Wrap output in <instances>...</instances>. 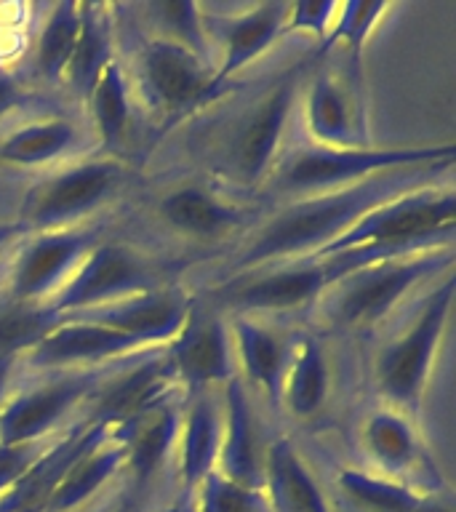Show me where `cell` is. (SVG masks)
I'll use <instances>...</instances> for the list:
<instances>
[{
  "label": "cell",
  "mask_w": 456,
  "mask_h": 512,
  "mask_svg": "<svg viewBox=\"0 0 456 512\" xmlns=\"http://www.w3.org/2000/svg\"><path fill=\"white\" fill-rule=\"evenodd\" d=\"M422 174V168L390 171V174H379L371 182L350 187V190L294 206L291 211L278 216L267 230H262V235L248 246L246 254L240 256V267H254V264L299 254V251L318 254L320 248L350 230L352 224L363 219L368 211L384 206L398 192H406Z\"/></svg>",
  "instance_id": "obj_1"
},
{
  "label": "cell",
  "mask_w": 456,
  "mask_h": 512,
  "mask_svg": "<svg viewBox=\"0 0 456 512\" xmlns=\"http://www.w3.org/2000/svg\"><path fill=\"white\" fill-rule=\"evenodd\" d=\"M454 216V192L400 195L392 206L368 211L350 230L320 248L318 256L328 259L334 278H350V272H360L374 259L403 254L408 248L424 246L438 238H451Z\"/></svg>",
  "instance_id": "obj_2"
},
{
  "label": "cell",
  "mask_w": 456,
  "mask_h": 512,
  "mask_svg": "<svg viewBox=\"0 0 456 512\" xmlns=\"http://www.w3.org/2000/svg\"><path fill=\"white\" fill-rule=\"evenodd\" d=\"M456 147H374V150H358V147H331V150H312L296 158L286 171V184L296 190H318L331 184L352 182L363 176L390 174V171H406V168L427 166H451Z\"/></svg>",
  "instance_id": "obj_3"
},
{
  "label": "cell",
  "mask_w": 456,
  "mask_h": 512,
  "mask_svg": "<svg viewBox=\"0 0 456 512\" xmlns=\"http://www.w3.org/2000/svg\"><path fill=\"white\" fill-rule=\"evenodd\" d=\"M454 278L430 296L416 326L408 331L398 344H392L379 360V387L395 403H416L422 392L427 374H430L432 355L438 350L440 336L448 323V312L454 302Z\"/></svg>",
  "instance_id": "obj_4"
},
{
  "label": "cell",
  "mask_w": 456,
  "mask_h": 512,
  "mask_svg": "<svg viewBox=\"0 0 456 512\" xmlns=\"http://www.w3.org/2000/svg\"><path fill=\"white\" fill-rule=\"evenodd\" d=\"M440 262L435 256H416L398 264H384L352 280L342 299L336 302V320L344 326H368L390 310L416 280L435 272Z\"/></svg>",
  "instance_id": "obj_5"
},
{
  "label": "cell",
  "mask_w": 456,
  "mask_h": 512,
  "mask_svg": "<svg viewBox=\"0 0 456 512\" xmlns=\"http://www.w3.org/2000/svg\"><path fill=\"white\" fill-rule=\"evenodd\" d=\"M144 286H147V275L139 262H134L123 248L99 246L88 256L83 270L72 278L70 286L64 288L51 310H80V307L104 302L128 291H142Z\"/></svg>",
  "instance_id": "obj_6"
},
{
  "label": "cell",
  "mask_w": 456,
  "mask_h": 512,
  "mask_svg": "<svg viewBox=\"0 0 456 512\" xmlns=\"http://www.w3.org/2000/svg\"><path fill=\"white\" fill-rule=\"evenodd\" d=\"M115 179H118V168L110 163H88L56 176L32 200V222L54 224L83 214L110 192Z\"/></svg>",
  "instance_id": "obj_7"
},
{
  "label": "cell",
  "mask_w": 456,
  "mask_h": 512,
  "mask_svg": "<svg viewBox=\"0 0 456 512\" xmlns=\"http://www.w3.org/2000/svg\"><path fill=\"white\" fill-rule=\"evenodd\" d=\"M291 99H294V83L286 80L246 120V126H243V131L235 139V147H232V163H235V171L240 174V179L254 182L264 174V168L275 155L283 126H286Z\"/></svg>",
  "instance_id": "obj_8"
},
{
  "label": "cell",
  "mask_w": 456,
  "mask_h": 512,
  "mask_svg": "<svg viewBox=\"0 0 456 512\" xmlns=\"http://www.w3.org/2000/svg\"><path fill=\"white\" fill-rule=\"evenodd\" d=\"M147 86L158 102L166 107H187L198 102L200 96L211 88V80L203 72V64L190 48L182 43H155L144 59Z\"/></svg>",
  "instance_id": "obj_9"
},
{
  "label": "cell",
  "mask_w": 456,
  "mask_h": 512,
  "mask_svg": "<svg viewBox=\"0 0 456 512\" xmlns=\"http://www.w3.org/2000/svg\"><path fill=\"white\" fill-rule=\"evenodd\" d=\"M134 344H142L136 336L118 331L96 318L91 323H70L54 331H46L35 344L32 358L38 366L56 363H78V360H99L115 352H123Z\"/></svg>",
  "instance_id": "obj_10"
},
{
  "label": "cell",
  "mask_w": 456,
  "mask_h": 512,
  "mask_svg": "<svg viewBox=\"0 0 456 512\" xmlns=\"http://www.w3.org/2000/svg\"><path fill=\"white\" fill-rule=\"evenodd\" d=\"M86 390V379H70L19 398L0 419V446H24L43 435L67 408L86 395Z\"/></svg>",
  "instance_id": "obj_11"
},
{
  "label": "cell",
  "mask_w": 456,
  "mask_h": 512,
  "mask_svg": "<svg viewBox=\"0 0 456 512\" xmlns=\"http://www.w3.org/2000/svg\"><path fill=\"white\" fill-rule=\"evenodd\" d=\"M328 280H334L328 262L294 267V270L275 272V275L235 288L230 291V302L238 307H251V310H288L312 299Z\"/></svg>",
  "instance_id": "obj_12"
},
{
  "label": "cell",
  "mask_w": 456,
  "mask_h": 512,
  "mask_svg": "<svg viewBox=\"0 0 456 512\" xmlns=\"http://www.w3.org/2000/svg\"><path fill=\"white\" fill-rule=\"evenodd\" d=\"M88 243H91L88 235H54V238L48 235L32 243L16 267L14 294L19 299L46 294L48 288L59 283L64 272L83 256Z\"/></svg>",
  "instance_id": "obj_13"
},
{
  "label": "cell",
  "mask_w": 456,
  "mask_h": 512,
  "mask_svg": "<svg viewBox=\"0 0 456 512\" xmlns=\"http://www.w3.org/2000/svg\"><path fill=\"white\" fill-rule=\"evenodd\" d=\"M176 368L192 384L222 382L230 374L227 342L216 320H192L176 342Z\"/></svg>",
  "instance_id": "obj_14"
},
{
  "label": "cell",
  "mask_w": 456,
  "mask_h": 512,
  "mask_svg": "<svg viewBox=\"0 0 456 512\" xmlns=\"http://www.w3.org/2000/svg\"><path fill=\"white\" fill-rule=\"evenodd\" d=\"M171 382L168 363H147L118 382L99 403V416L104 422H128L142 416L147 408H155Z\"/></svg>",
  "instance_id": "obj_15"
},
{
  "label": "cell",
  "mask_w": 456,
  "mask_h": 512,
  "mask_svg": "<svg viewBox=\"0 0 456 512\" xmlns=\"http://www.w3.org/2000/svg\"><path fill=\"white\" fill-rule=\"evenodd\" d=\"M286 14V6L267 3V6L254 8L251 14L240 16L232 24H227V54H224V67L219 72V78H227V75L246 67L251 59L262 54L280 32V24H283Z\"/></svg>",
  "instance_id": "obj_16"
},
{
  "label": "cell",
  "mask_w": 456,
  "mask_h": 512,
  "mask_svg": "<svg viewBox=\"0 0 456 512\" xmlns=\"http://www.w3.org/2000/svg\"><path fill=\"white\" fill-rule=\"evenodd\" d=\"M270 483L275 499L286 512H326V502L315 480L286 440L275 443L270 451Z\"/></svg>",
  "instance_id": "obj_17"
},
{
  "label": "cell",
  "mask_w": 456,
  "mask_h": 512,
  "mask_svg": "<svg viewBox=\"0 0 456 512\" xmlns=\"http://www.w3.org/2000/svg\"><path fill=\"white\" fill-rule=\"evenodd\" d=\"M99 320L136 336L139 342H152V339L176 334V328L182 326L184 312L179 302L158 296V299H136L131 304H123L118 310L99 315Z\"/></svg>",
  "instance_id": "obj_18"
},
{
  "label": "cell",
  "mask_w": 456,
  "mask_h": 512,
  "mask_svg": "<svg viewBox=\"0 0 456 512\" xmlns=\"http://www.w3.org/2000/svg\"><path fill=\"white\" fill-rule=\"evenodd\" d=\"M222 462L227 470V480L248 488L256 480V451L254 432H251V414L246 398L238 384L227 390V438L222 446Z\"/></svg>",
  "instance_id": "obj_19"
},
{
  "label": "cell",
  "mask_w": 456,
  "mask_h": 512,
  "mask_svg": "<svg viewBox=\"0 0 456 512\" xmlns=\"http://www.w3.org/2000/svg\"><path fill=\"white\" fill-rule=\"evenodd\" d=\"M123 459V451L118 448H102L96 454H83L62 472V478L56 480L48 496V504L54 510H70L75 504L86 502L96 488L104 486V480L110 478L115 467Z\"/></svg>",
  "instance_id": "obj_20"
},
{
  "label": "cell",
  "mask_w": 456,
  "mask_h": 512,
  "mask_svg": "<svg viewBox=\"0 0 456 512\" xmlns=\"http://www.w3.org/2000/svg\"><path fill=\"white\" fill-rule=\"evenodd\" d=\"M163 216L174 224L176 230L192 232V235H214L235 222V214L222 203H216L208 192L198 187H184L171 192L163 200Z\"/></svg>",
  "instance_id": "obj_21"
},
{
  "label": "cell",
  "mask_w": 456,
  "mask_h": 512,
  "mask_svg": "<svg viewBox=\"0 0 456 512\" xmlns=\"http://www.w3.org/2000/svg\"><path fill=\"white\" fill-rule=\"evenodd\" d=\"M219 448V422L208 400H198L192 406L187 424H184V451L182 472L187 483H198L214 462Z\"/></svg>",
  "instance_id": "obj_22"
},
{
  "label": "cell",
  "mask_w": 456,
  "mask_h": 512,
  "mask_svg": "<svg viewBox=\"0 0 456 512\" xmlns=\"http://www.w3.org/2000/svg\"><path fill=\"white\" fill-rule=\"evenodd\" d=\"M80 19L83 14L75 3H59L54 8L38 43V67L46 78H59L62 72H67V64L78 43Z\"/></svg>",
  "instance_id": "obj_23"
},
{
  "label": "cell",
  "mask_w": 456,
  "mask_h": 512,
  "mask_svg": "<svg viewBox=\"0 0 456 512\" xmlns=\"http://www.w3.org/2000/svg\"><path fill=\"white\" fill-rule=\"evenodd\" d=\"M312 134L331 147H347L352 139L350 110L344 102L342 91L328 78H318L312 83L310 102H307Z\"/></svg>",
  "instance_id": "obj_24"
},
{
  "label": "cell",
  "mask_w": 456,
  "mask_h": 512,
  "mask_svg": "<svg viewBox=\"0 0 456 512\" xmlns=\"http://www.w3.org/2000/svg\"><path fill=\"white\" fill-rule=\"evenodd\" d=\"M238 344L240 358H243L248 376L256 384H262L272 398H278L280 379H283V352H280V344L264 328L246 323V320L238 323Z\"/></svg>",
  "instance_id": "obj_25"
},
{
  "label": "cell",
  "mask_w": 456,
  "mask_h": 512,
  "mask_svg": "<svg viewBox=\"0 0 456 512\" xmlns=\"http://www.w3.org/2000/svg\"><path fill=\"white\" fill-rule=\"evenodd\" d=\"M72 142V128L67 123H38V126H27L16 131L6 144L0 147V158L8 163H19V166H32V163H43V160L56 158L59 152L67 150Z\"/></svg>",
  "instance_id": "obj_26"
},
{
  "label": "cell",
  "mask_w": 456,
  "mask_h": 512,
  "mask_svg": "<svg viewBox=\"0 0 456 512\" xmlns=\"http://www.w3.org/2000/svg\"><path fill=\"white\" fill-rule=\"evenodd\" d=\"M323 398H326V363H323L318 344L307 339L291 368L288 406L294 414L310 416L318 411Z\"/></svg>",
  "instance_id": "obj_27"
},
{
  "label": "cell",
  "mask_w": 456,
  "mask_h": 512,
  "mask_svg": "<svg viewBox=\"0 0 456 512\" xmlns=\"http://www.w3.org/2000/svg\"><path fill=\"white\" fill-rule=\"evenodd\" d=\"M91 102H94L96 126L102 131L104 142L112 144L115 139H120L128 123V96L120 67L115 62H107V67L102 70L94 91H91Z\"/></svg>",
  "instance_id": "obj_28"
},
{
  "label": "cell",
  "mask_w": 456,
  "mask_h": 512,
  "mask_svg": "<svg viewBox=\"0 0 456 512\" xmlns=\"http://www.w3.org/2000/svg\"><path fill=\"white\" fill-rule=\"evenodd\" d=\"M176 438V414L171 408H160L144 422V427L136 432L131 443V464L139 478H150L160 459L166 456Z\"/></svg>",
  "instance_id": "obj_29"
},
{
  "label": "cell",
  "mask_w": 456,
  "mask_h": 512,
  "mask_svg": "<svg viewBox=\"0 0 456 512\" xmlns=\"http://www.w3.org/2000/svg\"><path fill=\"white\" fill-rule=\"evenodd\" d=\"M104 67H107V46H104V35L102 30H99L96 19H91V14L83 8L78 43H75L72 59L70 64H67V72H70L72 80H75V86H78L80 91L91 94Z\"/></svg>",
  "instance_id": "obj_30"
},
{
  "label": "cell",
  "mask_w": 456,
  "mask_h": 512,
  "mask_svg": "<svg viewBox=\"0 0 456 512\" xmlns=\"http://www.w3.org/2000/svg\"><path fill=\"white\" fill-rule=\"evenodd\" d=\"M342 486L352 499H358L363 507L374 512H419L422 507V502L414 494H408L406 488L368 478L363 472H342Z\"/></svg>",
  "instance_id": "obj_31"
},
{
  "label": "cell",
  "mask_w": 456,
  "mask_h": 512,
  "mask_svg": "<svg viewBox=\"0 0 456 512\" xmlns=\"http://www.w3.org/2000/svg\"><path fill=\"white\" fill-rule=\"evenodd\" d=\"M366 443L371 454L387 467H406L414 459V435L392 414H376L366 427Z\"/></svg>",
  "instance_id": "obj_32"
},
{
  "label": "cell",
  "mask_w": 456,
  "mask_h": 512,
  "mask_svg": "<svg viewBox=\"0 0 456 512\" xmlns=\"http://www.w3.org/2000/svg\"><path fill=\"white\" fill-rule=\"evenodd\" d=\"M384 3H347V6L339 8V16H336V27L331 32V43L334 40H342L347 43V48L352 51V56L358 59L360 48L366 43L368 32L376 24V19L382 16ZM328 43V46H331Z\"/></svg>",
  "instance_id": "obj_33"
},
{
  "label": "cell",
  "mask_w": 456,
  "mask_h": 512,
  "mask_svg": "<svg viewBox=\"0 0 456 512\" xmlns=\"http://www.w3.org/2000/svg\"><path fill=\"white\" fill-rule=\"evenodd\" d=\"M46 318L38 312H19L0 318V355H14V350L24 344L40 342V336L46 334Z\"/></svg>",
  "instance_id": "obj_34"
},
{
  "label": "cell",
  "mask_w": 456,
  "mask_h": 512,
  "mask_svg": "<svg viewBox=\"0 0 456 512\" xmlns=\"http://www.w3.org/2000/svg\"><path fill=\"white\" fill-rule=\"evenodd\" d=\"M203 512H256L248 488L227 478H211L203 491Z\"/></svg>",
  "instance_id": "obj_35"
},
{
  "label": "cell",
  "mask_w": 456,
  "mask_h": 512,
  "mask_svg": "<svg viewBox=\"0 0 456 512\" xmlns=\"http://www.w3.org/2000/svg\"><path fill=\"white\" fill-rule=\"evenodd\" d=\"M163 19H166L171 27H174L179 35H182L187 43L198 48L203 46L200 43V22H198V8L192 6V3H184V0H171V3H158L155 6Z\"/></svg>",
  "instance_id": "obj_36"
},
{
  "label": "cell",
  "mask_w": 456,
  "mask_h": 512,
  "mask_svg": "<svg viewBox=\"0 0 456 512\" xmlns=\"http://www.w3.org/2000/svg\"><path fill=\"white\" fill-rule=\"evenodd\" d=\"M336 14L334 3H326V0H302L291 8L288 16V24L291 30H312V32H323L326 30L328 19Z\"/></svg>",
  "instance_id": "obj_37"
},
{
  "label": "cell",
  "mask_w": 456,
  "mask_h": 512,
  "mask_svg": "<svg viewBox=\"0 0 456 512\" xmlns=\"http://www.w3.org/2000/svg\"><path fill=\"white\" fill-rule=\"evenodd\" d=\"M30 470V454L24 446H0V491H6Z\"/></svg>",
  "instance_id": "obj_38"
},
{
  "label": "cell",
  "mask_w": 456,
  "mask_h": 512,
  "mask_svg": "<svg viewBox=\"0 0 456 512\" xmlns=\"http://www.w3.org/2000/svg\"><path fill=\"white\" fill-rule=\"evenodd\" d=\"M16 102V86L11 80L0 78V115L6 110H11Z\"/></svg>",
  "instance_id": "obj_39"
},
{
  "label": "cell",
  "mask_w": 456,
  "mask_h": 512,
  "mask_svg": "<svg viewBox=\"0 0 456 512\" xmlns=\"http://www.w3.org/2000/svg\"><path fill=\"white\" fill-rule=\"evenodd\" d=\"M8 374H11V355H0V395L6 390Z\"/></svg>",
  "instance_id": "obj_40"
},
{
  "label": "cell",
  "mask_w": 456,
  "mask_h": 512,
  "mask_svg": "<svg viewBox=\"0 0 456 512\" xmlns=\"http://www.w3.org/2000/svg\"><path fill=\"white\" fill-rule=\"evenodd\" d=\"M16 232V227H11V224H0V246L6 243V240H11V235Z\"/></svg>",
  "instance_id": "obj_41"
},
{
  "label": "cell",
  "mask_w": 456,
  "mask_h": 512,
  "mask_svg": "<svg viewBox=\"0 0 456 512\" xmlns=\"http://www.w3.org/2000/svg\"><path fill=\"white\" fill-rule=\"evenodd\" d=\"M419 512H451V507H443V504H424L422 502Z\"/></svg>",
  "instance_id": "obj_42"
},
{
  "label": "cell",
  "mask_w": 456,
  "mask_h": 512,
  "mask_svg": "<svg viewBox=\"0 0 456 512\" xmlns=\"http://www.w3.org/2000/svg\"><path fill=\"white\" fill-rule=\"evenodd\" d=\"M171 512H190V510H184V507H176V510H171Z\"/></svg>",
  "instance_id": "obj_43"
},
{
  "label": "cell",
  "mask_w": 456,
  "mask_h": 512,
  "mask_svg": "<svg viewBox=\"0 0 456 512\" xmlns=\"http://www.w3.org/2000/svg\"><path fill=\"white\" fill-rule=\"evenodd\" d=\"M120 512H131V510H128V507H123V510H120Z\"/></svg>",
  "instance_id": "obj_44"
}]
</instances>
